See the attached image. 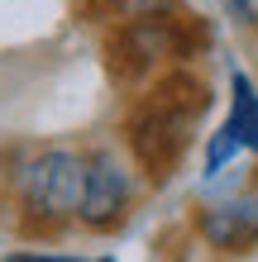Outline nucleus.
<instances>
[{
  "label": "nucleus",
  "mask_w": 258,
  "mask_h": 262,
  "mask_svg": "<svg viewBox=\"0 0 258 262\" xmlns=\"http://www.w3.org/2000/svg\"><path fill=\"white\" fill-rule=\"evenodd\" d=\"M225 10H230V14H234L239 24H253V19H258V10H253V0H225Z\"/></svg>",
  "instance_id": "obj_9"
},
{
  "label": "nucleus",
  "mask_w": 258,
  "mask_h": 262,
  "mask_svg": "<svg viewBox=\"0 0 258 262\" xmlns=\"http://www.w3.org/2000/svg\"><path fill=\"white\" fill-rule=\"evenodd\" d=\"M196 238L215 253H244L258 243V195H230L196 210Z\"/></svg>",
  "instance_id": "obj_5"
},
{
  "label": "nucleus",
  "mask_w": 258,
  "mask_h": 262,
  "mask_svg": "<svg viewBox=\"0 0 258 262\" xmlns=\"http://www.w3.org/2000/svg\"><path fill=\"white\" fill-rule=\"evenodd\" d=\"M206 105H210V91L187 67L148 81L125 110V124H120L134 172H144L148 181H168L177 172L182 152L191 148L196 119L206 115Z\"/></svg>",
  "instance_id": "obj_1"
},
{
  "label": "nucleus",
  "mask_w": 258,
  "mask_h": 262,
  "mask_svg": "<svg viewBox=\"0 0 258 262\" xmlns=\"http://www.w3.org/2000/svg\"><path fill=\"white\" fill-rule=\"evenodd\" d=\"M82 177H86V152L67 148V143H43L19 152L10 172V191L19 205V224L24 234H63L67 224H77V205H82Z\"/></svg>",
  "instance_id": "obj_2"
},
{
  "label": "nucleus",
  "mask_w": 258,
  "mask_h": 262,
  "mask_svg": "<svg viewBox=\"0 0 258 262\" xmlns=\"http://www.w3.org/2000/svg\"><path fill=\"white\" fill-rule=\"evenodd\" d=\"M134 200H139V172H134V162L115 148H91L86 152V177H82L77 224L86 234H115L129 220Z\"/></svg>",
  "instance_id": "obj_4"
},
{
  "label": "nucleus",
  "mask_w": 258,
  "mask_h": 262,
  "mask_svg": "<svg viewBox=\"0 0 258 262\" xmlns=\"http://www.w3.org/2000/svg\"><path fill=\"white\" fill-rule=\"evenodd\" d=\"M220 129L234 138L239 152H253V158H258V86H253L249 72L230 76V110H225Z\"/></svg>",
  "instance_id": "obj_6"
},
{
  "label": "nucleus",
  "mask_w": 258,
  "mask_h": 262,
  "mask_svg": "<svg viewBox=\"0 0 258 262\" xmlns=\"http://www.w3.org/2000/svg\"><path fill=\"white\" fill-rule=\"evenodd\" d=\"M96 19L110 24H134V19H153V14H177V0H96Z\"/></svg>",
  "instance_id": "obj_7"
},
{
  "label": "nucleus",
  "mask_w": 258,
  "mask_h": 262,
  "mask_svg": "<svg viewBox=\"0 0 258 262\" xmlns=\"http://www.w3.org/2000/svg\"><path fill=\"white\" fill-rule=\"evenodd\" d=\"M206 43V34L196 29L191 14H153V19H134L115 24L105 38V62L110 76L125 86H148L163 72H177L187 57Z\"/></svg>",
  "instance_id": "obj_3"
},
{
  "label": "nucleus",
  "mask_w": 258,
  "mask_h": 262,
  "mask_svg": "<svg viewBox=\"0 0 258 262\" xmlns=\"http://www.w3.org/2000/svg\"><path fill=\"white\" fill-rule=\"evenodd\" d=\"M96 262H115V257H96Z\"/></svg>",
  "instance_id": "obj_10"
},
{
  "label": "nucleus",
  "mask_w": 258,
  "mask_h": 262,
  "mask_svg": "<svg viewBox=\"0 0 258 262\" xmlns=\"http://www.w3.org/2000/svg\"><path fill=\"white\" fill-rule=\"evenodd\" d=\"M5 262H96V257L57 253V248H24V253H5Z\"/></svg>",
  "instance_id": "obj_8"
}]
</instances>
